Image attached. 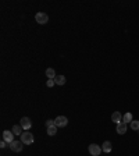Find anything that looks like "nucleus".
<instances>
[{
    "instance_id": "15",
    "label": "nucleus",
    "mask_w": 139,
    "mask_h": 156,
    "mask_svg": "<svg viewBox=\"0 0 139 156\" xmlns=\"http://www.w3.org/2000/svg\"><path fill=\"white\" fill-rule=\"evenodd\" d=\"M132 121V116L131 113H125L123 116V123H125V124H128V123H131Z\"/></svg>"
},
{
    "instance_id": "9",
    "label": "nucleus",
    "mask_w": 139,
    "mask_h": 156,
    "mask_svg": "<svg viewBox=\"0 0 139 156\" xmlns=\"http://www.w3.org/2000/svg\"><path fill=\"white\" fill-rule=\"evenodd\" d=\"M111 148H113V146H111V142H110V141H104L103 145H102V151L106 152V153H110V152H111Z\"/></svg>"
},
{
    "instance_id": "4",
    "label": "nucleus",
    "mask_w": 139,
    "mask_h": 156,
    "mask_svg": "<svg viewBox=\"0 0 139 156\" xmlns=\"http://www.w3.org/2000/svg\"><path fill=\"white\" fill-rule=\"evenodd\" d=\"M8 145H10V149H11L13 152H21V151H22V146H24V144L21 141H13V142L8 144Z\"/></svg>"
},
{
    "instance_id": "3",
    "label": "nucleus",
    "mask_w": 139,
    "mask_h": 156,
    "mask_svg": "<svg viewBox=\"0 0 139 156\" xmlns=\"http://www.w3.org/2000/svg\"><path fill=\"white\" fill-rule=\"evenodd\" d=\"M88 151H89V153L92 156H99L102 153V148L99 145H96V144H91L89 148H88Z\"/></svg>"
},
{
    "instance_id": "19",
    "label": "nucleus",
    "mask_w": 139,
    "mask_h": 156,
    "mask_svg": "<svg viewBox=\"0 0 139 156\" xmlns=\"http://www.w3.org/2000/svg\"><path fill=\"white\" fill-rule=\"evenodd\" d=\"M6 145H7L6 141H1V142H0V146H1V148H6Z\"/></svg>"
},
{
    "instance_id": "1",
    "label": "nucleus",
    "mask_w": 139,
    "mask_h": 156,
    "mask_svg": "<svg viewBox=\"0 0 139 156\" xmlns=\"http://www.w3.org/2000/svg\"><path fill=\"white\" fill-rule=\"evenodd\" d=\"M33 141H35L33 134H31L29 131H25V133L21 134V142L24 145H31V144H33Z\"/></svg>"
},
{
    "instance_id": "16",
    "label": "nucleus",
    "mask_w": 139,
    "mask_h": 156,
    "mask_svg": "<svg viewBox=\"0 0 139 156\" xmlns=\"http://www.w3.org/2000/svg\"><path fill=\"white\" fill-rule=\"evenodd\" d=\"M131 130H134V131H138L139 130V121L138 120H132L131 121Z\"/></svg>"
},
{
    "instance_id": "5",
    "label": "nucleus",
    "mask_w": 139,
    "mask_h": 156,
    "mask_svg": "<svg viewBox=\"0 0 139 156\" xmlns=\"http://www.w3.org/2000/svg\"><path fill=\"white\" fill-rule=\"evenodd\" d=\"M54 124L57 125V127H65V125L68 124V118L65 116H59L54 118Z\"/></svg>"
},
{
    "instance_id": "17",
    "label": "nucleus",
    "mask_w": 139,
    "mask_h": 156,
    "mask_svg": "<svg viewBox=\"0 0 139 156\" xmlns=\"http://www.w3.org/2000/svg\"><path fill=\"white\" fill-rule=\"evenodd\" d=\"M46 85L49 86V88H52V86H53V85H56V82H54V79H47Z\"/></svg>"
},
{
    "instance_id": "7",
    "label": "nucleus",
    "mask_w": 139,
    "mask_h": 156,
    "mask_svg": "<svg viewBox=\"0 0 139 156\" xmlns=\"http://www.w3.org/2000/svg\"><path fill=\"white\" fill-rule=\"evenodd\" d=\"M3 141H6L7 144H11L14 141V134H13V131H8V130L3 131Z\"/></svg>"
},
{
    "instance_id": "2",
    "label": "nucleus",
    "mask_w": 139,
    "mask_h": 156,
    "mask_svg": "<svg viewBox=\"0 0 139 156\" xmlns=\"http://www.w3.org/2000/svg\"><path fill=\"white\" fill-rule=\"evenodd\" d=\"M35 20H36V23L38 24H46L49 21V16H47L46 13H42V11H39L36 13V16H35Z\"/></svg>"
},
{
    "instance_id": "14",
    "label": "nucleus",
    "mask_w": 139,
    "mask_h": 156,
    "mask_svg": "<svg viewBox=\"0 0 139 156\" xmlns=\"http://www.w3.org/2000/svg\"><path fill=\"white\" fill-rule=\"evenodd\" d=\"M22 127H21V125H14V127H13V130H11V131H13V134H14V135H20V134H22Z\"/></svg>"
},
{
    "instance_id": "11",
    "label": "nucleus",
    "mask_w": 139,
    "mask_h": 156,
    "mask_svg": "<svg viewBox=\"0 0 139 156\" xmlns=\"http://www.w3.org/2000/svg\"><path fill=\"white\" fill-rule=\"evenodd\" d=\"M54 82H56V85H64L65 84V77L64 75H57L54 78Z\"/></svg>"
},
{
    "instance_id": "8",
    "label": "nucleus",
    "mask_w": 139,
    "mask_h": 156,
    "mask_svg": "<svg viewBox=\"0 0 139 156\" xmlns=\"http://www.w3.org/2000/svg\"><path fill=\"white\" fill-rule=\"evenodd\" d=\"M111 120H113V123L120 124V123H123V114H121L120 112H114V113L111 114Z\"/></svg>"
},
{
    "instance_id": "10",
    "label": "nucleus",
    "mask_w": 139,
    "mask_h": 156,
    "mask_svg": "<svg viewBox=\"0 0 139 156\" xmlns=\"http://www.w3.org/2000/svg\"><path fill=\"white\" fill-rule=\"evenodd\" d=\"M117 133L120 134V135H124V134L127 133V124H125V123L117 124Z\"/></svg>"
},
{
    "instance_id": "6",
    "label": "nucleus",
    "mask_w": 139,
    "mask_h": 156,
    "mask_svg": "<svg viewBox=\"0 0 139 156\" xmlns=\"http://www.w3.org/2000/svg\"><path fill=\"white\" fill-rule=\"evenodd\" d=\"M20 125L22 127L24 130H27V131H28V130H29V128L32 127L31 118H29V117H22V118L20 120Z\"/></svg>"
},
{
    "instance_id": "12",
    "label": "nucleus",
    "mask_w": 139,
    "mask_h": 156,
    "mask_svg": "<svg viewBox=\"0 0 139 156\" xmlns=\"http://www.w3.org/2000/svg\"><path fill=\"white\" fill-rule=\"evenodd\" d=\"M57 134V125L54 124L52 127H47V135H50V137H53Z\"/></svg>"
},
{
    "instance_id": "18",
    "label": "nucleus",
    "mask_w": 139,
    "mask_h": 156,
    "mask_svg": "<svg viewBox=\"0 0 139 156\" xmlns=\"http://www.w3.org/2000/svg\"><path fill=\"white\" fill-rule=\"evenodd\" d=\"M46 127H52V125H54V120H46Z\"/></svg>"
},
{
    "instance_id": "20",
    "label": "nucleus",
    "mask_w": 139,
    "mask_h": 156,
    "mask_svg": "<svg viewBox=\"0 0 139 156\" xmlns=\"http://www.w3.org/2000/svg\"><path fill=\"white\" fill-rule=\"evenodd\" d=\"M138 133H139V130H138Z\"/></svg>"
},
{
    "instance_id": "13",
    "label": "nucleus",
    "mask_w": 139,
    "mask_h": 156,
    "mask_svg": "<svg viewBox=\"0 0 139 156\" xmlns=\"http://www.w3.org/2000/svg\"><path fill=\"white\" fill-rule=\"evenodd\" d=\"M46 77L49 78V79H54V78L57 77V75H56V71H54L53 68H47L46 70Z\"/></svg>"
}]
</instances>
